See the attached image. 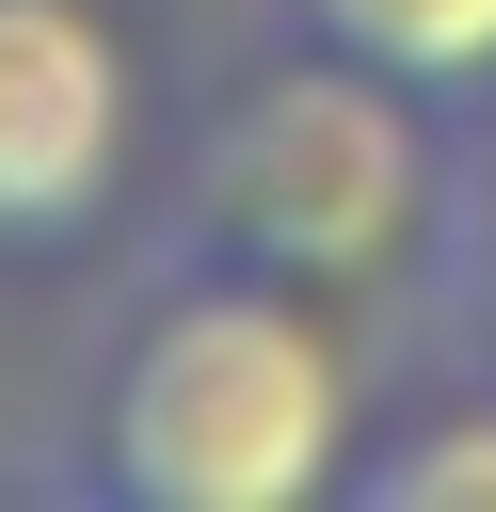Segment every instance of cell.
I'll return each instance as SVG.
<instances>
[{"instance_id":"1","label":"cell","mask_w":496,"mask_h":512,"mask_svg":"<svg viewBox=\"0 0 496 512\" xmlns=\"http://www.w3.org/2000/svg\"><path fill=\"white\" fill-rule=\"evenodd\" d=\"M368 416H384L368 320L160 240L80 368L64 496H96V512H320V496H352Z\"/></svg>"},{"instance_id":"2","label":"cell","mask_w":496,"mask_h":512,"mask_svg":"<svg viewBox=\"0 0 496 512\" xmlns=\"http://www.w3.org/2000/svg\"><path fill=\"white\" fill-rule=\"evenodd\" d=\"M448 192H464V112L272 32L240 80L192 96V128L160 144V240L272 272L368 336H432V272H448Z\"/></svg>"},{"instance_id":"3","label":"cell","mask_w":496,"mask_h":512,"mask_svg":"<svg viewBox=\"0 0 496 512\" xmlns=\"http://www.w3.org/2000/svg\"><path fill=\"white\" fill-rule=\"evenodd\" d=\"M160 192V64L128 0H0V288L80 272Z\"/></svg>"},{"instance_id":"4","label":"cell","mask_w":496,"mask_h":512,"mask_svg":"<svg viewBox=\"0 0 496 512\" xmlns=\"http://www.w3.org/2000/svg\"><path fill=\"white\" fill-rule=\"evenodd\" d=\"M336 512H496V368L432 352L416 384H384Z\"/></svg>"},{"instance_id":"5","label":"cell","mask_w":496,"mask_h":512,"mask_svg":"<svg viewBox=\"0 0 496 512\" xmlns=\"http://www.w3.org/2000/svg\"><path fill=\"white\" fill-rule=\"evenodd\" d=\"M272 32L432 96V112H496V0H272Z\"/></svg>"},{"instance_id":"6","label":"cell","mask_w":496,"mask_h":512,"mask_svg":"<svg viewBox=\"0 0 496 512\" xmlns=\"http://www.w3.org/2000/svg\"><path fill=\"white\" fill-rule=\"evenodd\" d=\"M432 352L496 368V112H464V192H448V272H432Z\"/></svg>"}]
</instances>
